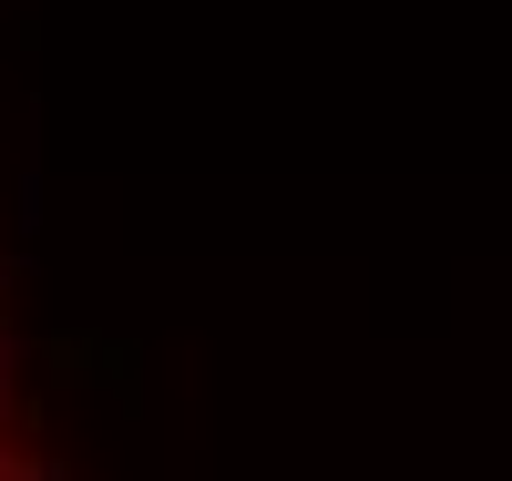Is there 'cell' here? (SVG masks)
I'll return each mask as SVG.
<instances>
[{"label":"cell","mask_w":512,"mask_h":481,"mask_svg":"<svg viewBox=\"0 0 512 481\" xmlns=\"http://www.w3.org/2000/svg\"><path fill=\"white\" fill-rule=\"evenodd\" d=\"M21 338H11V308H0V481H72L62 451L41 441V400L21 389Z\"/></svg>","instance_id":"1"}]
</instances>
